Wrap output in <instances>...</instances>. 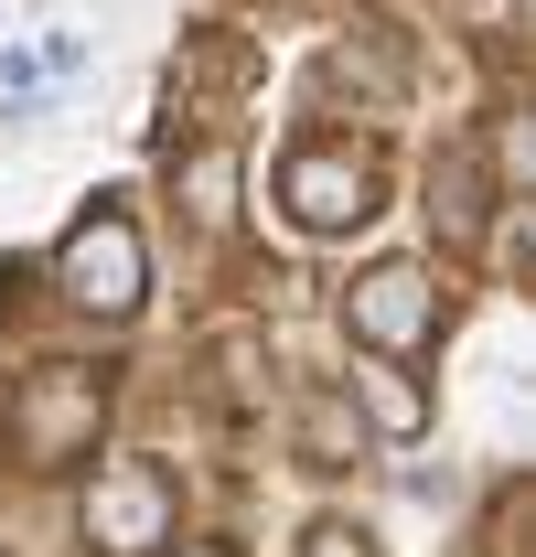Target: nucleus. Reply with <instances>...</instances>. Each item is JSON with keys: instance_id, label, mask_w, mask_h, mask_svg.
I'll return each instance as SVG.
<instances>
[{"instance_id": "1", "label": "nucleus", "mask_w": 536, "mask_h": 557, "mask_svg": "<svg viewBox=\"0 0 536 557\" xmlns=\"http://www.w3.org/2000/svg\"><path fill=\"white\" fill-rule=\"evenodd\" d=\"M97 429H108V375H97V364H33V375L11 386V418H0V440H11L22 472L97 461Z\"/></svg>"}, {"instance_id": "2", "label": "nucleus", "mask_w": 536, "mask_h": 557, "mask_svg": "<svg viewBox=\"0 0 536 557\" xmlns=\"http://www.w3.org/2000/svg\"><path fill=\"white\" fill-rule=\"evenodd\" d=\"M54 289L75 311H97V322H130L150 300V258H139V225L119 214V194H97V214L54 247Z\"/></svg>"}, {"instance_id": "3", "label": "nucleus", "mask_w": 536, "mask_h": 557, "mask_svg": "<svg viewBox=\"0 0 536 557\" xmlns=\"http://www.w3.org/2000/svg\"><path fill=\"white\" fill-rule=\"evenodd\" d=\"M172 515H183V493H172V472L161 461H97V483H86V547L97 557H150V547H172Z\"/></svg>"}, {"instance_id": "4", "label": "nucleus", "mask_w": 536, "mask_h": 557, "mask_svg": "<svg viewBox=\"0 0 536 557\" xmlns=\"http://www.w3.org/2000/svg\"><path fill=\"white\" fill-rule=\"evenodd\" d=\"M279 205L301 236H354V225H376V161L343 139H301L279 161Z\"/></svg>"}, {"instance_id": "5", "label": "nucleus", "mask_w": 536, "mask_h": 557, "mask_svg": "<svg viewBox=\"0 0 536 557\" xmlns=\"http://www.w3.org/2000/svg\"><path fill=\"white\" fill-rule=\"evenodd\" d=\"M343 322L365 333V354H418V344H440V289H429V269L387 258L343 289Z\"/></svg>"}, {"instance_id": "6", "label": "nucleus", "mask_w": 536, "mask_h": 557, "mask_svg": "<svg viewBox=\"0 0 536 557\" xmlns=\"http://www.w3.org/2000/svg\"><path fill=\"white\" fill-rule=\"evenodd\" d=\"M483 214H494V172H483V139H451V150L429 161V225H440L451 247H472V236H483Z\"/></svg>"}, {"instance_id": "7", "label": "nucleus", "mask_w": 536, "mask_h": 557, "mask_svg": "<svg viewBox=\"0 0 536 557\" xmlns=\"http://www.w3.org/2000/svg\"><path fill=\"white\" fill-rule=\"evenodd\" d=\"M343 397H365V418H376L387 440H418V429H429V397H418V375H407V354H365Z\"/></svg>"}, {"instance_id": "8", "label": "nucleus", "mask_w": 536, "mask_h": 557, "mask_svg": "<svg viewBox=\"0 0 536 557\" xmlns=\"http://www.w3.org/2000/svg\"><path fill=\"white\" fill-rule=\"evenodd\" d=\"M354 461H365L354 397H343V386H312V397H301V472H354Z\"/></svg>"}, {"instance_id": "9", "label": "nucleus", "mask_w": 536, "mask_h": 557, "mask_svg": "<svg viewBox=\"0 0 536 557\" xmlns=\"http://www.w3.org/2000/svg\"><path fill=\"white\" fill-rule=\"evenodd\" d=\"M172 205L194 214L204 236H226L236 225V150H183L172 161Z\"/></svg>"}, {"instance_id": "10", "label": "nucleus", "mask_w": 536, "mask_h": 557, "mask_svg": "<svg viewBox=\"0 0 536 557\" xmlns=\"http://www.w3.org/2000/svg\"><path fill=\"white\" fill-rule=\"evenodd\" d=\"M301 557H376V536H365V525H343V515H322V525L301 536Z\"/></svg>"}, {"instance_id": "11", "label": "nucleus", "mask_w": 536, "mask_h": 557, "mask_svg": "<svg viewBox=\"0 0 536 557\" xmlns=\"http://www.w3.org/2000/svg\"><path fill=\"white\" fill-rule=\"evenodd\" d=\"M172 557H236V547H172Z\"/></svg>"}]
</instances>
